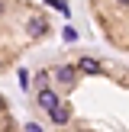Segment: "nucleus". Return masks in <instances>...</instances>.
I'll return each instance as SVG.
<instances>
[{"label":"nucleus","instance_id":"1","mask_svg":"<svg viewBox=\"0 0 129 132\" xmlns=\"http://www.w3.org/2000/svg\"><path fill=\"white\" fill-rule=\"evenodd\" d=\"M74 77H77V68H74V64H61V68H55V81L64 84V87H71Z\"/></svg>","mask_w":129,"mask_h":132},{"label":"nucleus","instance_id":"2","mask_svg":"<svg viewBox=\"0 0 129 132\" xmlns=\"http://www.w3.org/2000/svg\"><path fill=\"white\" fill-rule=\"evenodd\" d=\"M58 103H61V100H58L55 90H39V106H42V110H49V113H52Z\"/></svg>","mask_w":129,"mask_h":132},{"label":"nucleus","instance_id":"3","mask_svg":"<svg viewBox=\"0 0 129 132\" xmlns=\"http://www.w3.org/2000/svg\"><path fill=\"white\" fill-rule=\"evenodd\" d=\"M68 119H71V110L64 106V103H58V106L52 110V122H55V126H64Z\"/></svg>","mask_w":129,"mask_h":132},{"label":"nucleus","instance_id":"4","mask_svg":"<svg viewBox=\"0 0 129 132\" xmlns=\"http://www.w3.org/2000/svg\"><path fill=\"white\" fill-rule=\"evenodd\" d=\"M97 68H100L97 58H81V61H77V71H84V74H94Z\"/></svg>","mask_w":129,"mask_h":132},{"label":"nucleus","instance_id":"5","mask_svg":"<svg viewBox=\"0 0 129 132\" xmlns=\"http://www.w3.org/2000/svg\"><path fill=\"white\" fill-rule=\"evenodd\" d=\"M29 32H32V36H42V32H45V23H42V19H29Z\"/></svg>","mask_w":129,"mask_h":132},{"label":"nucleus","instance_id":"6","mask_svg":"<svg viewBox=\"0 0 129 132\" xmlns=\"http://www.w3.org/2000/svg\"><path fill=\"white\" fill-rule=\"evenodd\" d=\"M26 132H42V129H39V126H26Z\"/></svg>","mask_w":129,"mask_h":132},{"label":"nucleus","instance_id":"7","mask_svg":"<svg viewBox=\"0 0 129 132\" xmlns=\"http://www.w3.org/2000/svg\"><path fill=\"white\" fill-rule=\"evenodd\" d=\"M3 110H6V100H3V97H0V113H3Z\"/></svg>","mask_w":129,"mask_h":132},{"label":"nucleus","instance_id":"8","mask_svg":"<svg viewBox=\"0 0 129 132\" xmlns=\"http://www.w3.org/2000/svg\"><path fill=\"white\" fill-rule=\"evenodd\" d=\"M3 10H6V6H3V0H0V16H3Z\"/></svg>","mask_w":129,"mask_h":132},{"label":"nucleus","instance_id":"9","mask_svg":"<svg viewBox=\"0 0 129 132\" xmlns=\"http://www.w3.org/2000/svg\"><path fill=\"white\" fill-rule=\"evenodd\" d=\"M116 3H126V6H129V0H116Z\"/></svg>","mask_w":129,"mask_h":132}]
</instances>
